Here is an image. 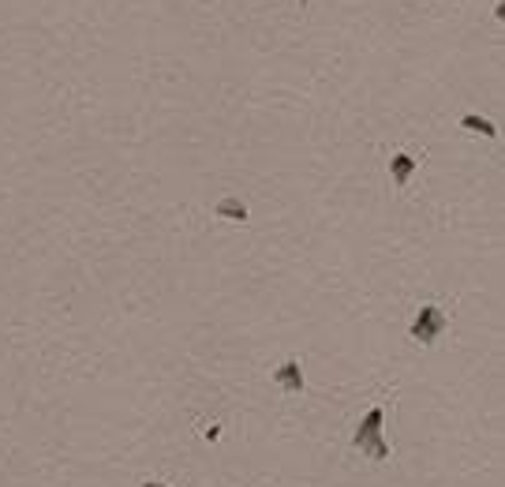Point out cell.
Masks as SVG:
<instances>
[{
	"mask_svg": "<svg viewBox=\"0 0 505 487\" xmlns=\"http://www.w3.org/2000/svg\"><path fill=\"white\" fill-rule=\"evenodd\" d=\"M202 435H206V439H210V442H214V439H217V435H221V424H206V427H202Z\"/></svg>",
	"mask_w": 505,
	"mask_h": 487,
	"instance_id": "7",
	"label": "cell"
},
{
	"mask_svg": "<svg viewBox=\"0 0 505 487\" xmlns=\"http://www.w3.org/2000/svg\"><path fill=\"white\" fill-rule=\"evenodd\" d=\"M382 424H385V401L374 405V409L360 420V427H355V435H352V450H363V457H371V461H390L393 450H390V442L382 439Z\"/></svg>",
	"mask_w": 505,
	"mask_h": 487,
	"instance_id": "1",
	"label": "cell"
},
{
	"mask_svg": "<svg viewBox=\"0 0 505 487\" xmlns=\"http://www.w3.org/2000/svg\"><path fill=\"white\" fill-rule=\"evenodd\" d=\"M449 307L445 304H434V300H427V304H419V311H415V319H412V326H408V337H412V345H423V349H431L438 337L449 330Z\"/></svg>",
	"mask_w": 505,
	"mask_h": 487,
	"instance_id": "2",
	"label": "cell"
},
{
	"mask_svg": "<svg viewBox=\"0 0 505 487\" xmlns=\"http://www.w3.org/2000/svg\"><path fill=\"white\" fill-rule=\"evenodd\" d=\"M143 487H168V484H161V480H146Z\"/></svg>",
	"mask_w": 505,
	"mask_h": 487,
	"instance_id": "8",
	"label": "cell"
},
{
	"mask_svg": "<svg viewBox=\"0 0 505 487\" xmlns=\"http://www.w3.org/2000/svg\"><path fill=\"white\" fill-rule=\"evenodd\" d=\"M460 127L472 135H483V139H498V127H494V121H487V116L479 113H464L460 116Z\"/></svg>",
	"mask_w": 505,
	"mask_h": 487,
	"instance_id": "6",
	"label": "cell"
},
{
	"mask_svg": "<svg viewBox=\"0 0 505 487\" xmlns=\"http://www.w3.org/2000/svg\"><path fill=\"white\" fill-rule=\"evenodd\" d=\"M273 382L281 386L289 397H300L303 394V386H307V379H303V364L296 360V356H289L281 367H273Z\"/></svg>",
	"mask_w": 505,
	"mask_h": 487,
	"instance_id": "4",
	"label": "cell"
},
{
	"mask_svg": "<svg viewBox=\"0 0 505 487\" xmlns=\"http://www.w3.org/2000/svg\"><path fill=\"white\" fill-rule=\"evenodd\" d=\"M423 162H427V154H412V150L390 154V180H393V187H397V192H408L415 169H419Z\"/></svg>",
	"mask_w": 505,
	"mask_h": 487,
	"instance_id": "3",
	"label": "cell"
},
{
	"mask_svg": "<svg viewBox=\"0 0 505 487\" xmlns=\"http://www.w3.org/2000/svg\"><path fill=\"white\" fill-rule=\"evenodd\" d=\"M214 217H225V222H236V225H243L247 217V203L243 199H236V195H225V199H217L214 203Z\"/></svg>",
	"mask_w": 505,
	"mask_h": 487,
	"instance_id": "5",
	"label": "cell"
},
{
	"mask_svg": "<svg viewBox=\"0 0 505 487\" xmlns=\"http://www.w3.org/2000/svg\"><path fill=\"white\" fill-rule=\"evenodd\" d=\"M296 4H300V8H311V0H296Z\"/></svg>",
	"mask_w": 505,
	"mask_h": 487,
	"instance_id": "9",
	"label": "cell"
}]
</instances>
